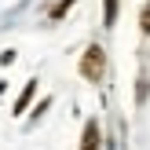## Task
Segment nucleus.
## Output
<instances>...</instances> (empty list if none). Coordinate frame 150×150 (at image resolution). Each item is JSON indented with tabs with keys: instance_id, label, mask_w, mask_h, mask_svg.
<instances>
[{
	"instance_id": "1",
	"label": "nucleus",
	"mask_w": 150,
	"mask_h": 150,
	"mask_svg": "<svg viewBox=\"0 0 150 150\" xmlns=\"http://www.w3.org/2000/svg\"><path fill=\"white\" fill-rule=\"evenodd\" d=\"M77 70H81V77H84L88 84H99L103 73H106V51H103L99 44H88L84 55H81V62H77Z\"/></svg>"
},
{
	"instance_id": "2",
	"label": "nucleus",
	"mask_w": 150,
	"mask_h": 150,
	"mask_svg": "<svg viewBox=\"0 0 150 150\" xmlns=\"http://www.w3.org/2000/svg\"><path fill=\"white\" fill-rule=\"evenodd\" d=\"M99 146H103L99 121H84V132H81V150H99Z\"/></svg>"
},
{
	"instance_id": "3",
	"label": "nucleus",
	"mask_w": 150,
	"mask_h": 150,
	"mask_svg": "<svg viewBox=\"0 0 150 150\" xmlns=\"http://www.w3.org/2000/svg\"><path fill=\"white\" fill-rule=\"evenodd\" d=\"M33 95H37V81H29V84L22 88V95L15 99V110H11V114H26V106L33 103Z\"/></svg>"
},
{
	"instance_id": "4",
	"label": "nucleus",
	"mask_w": 150,
	"mask_h": 150,
	"mask_svg": "<svg viewBox=\"0 0 150 150\" xmlns=\"http://www.w3.org/2000/svg\"><path fill=\"white\" fill-rule=\"evenodd\" d=\"M117 7H121V0H103V26L117 22Z\"/></svg>"
},
{
	"instance_id": "5",
	"label": "nucleus",
	"mask_w": 150,
	"mask_h": 150,
	"mask_svg": "<svg viewBox=\"0 0 150 150\" xmlns=\"http://www.w3.org/2000/svg\"><path fill=\"white\" fill-rule=\"evenodd\" d=\"M73 4H77V0H59V4L51 7V11H48V18H55V22H59V18H62V15H66V11L73 7Z\"/></svg>"
},
{
	"instance_id": "6",
	"label": "nucleus",
	"mask_w": 150,
	"mask_h": 150,
	"mask_svg": "<svg viewBox=\"0 0 150 150\" xmlns=\"http://www.w3.org/2000/svg\"><path fill=\"white\" fill-rule=\"evenodd\" d=\"M139 29H143V33L150 37V0L143 4V11H139Z\"/></svg>"
}]
</instances>
